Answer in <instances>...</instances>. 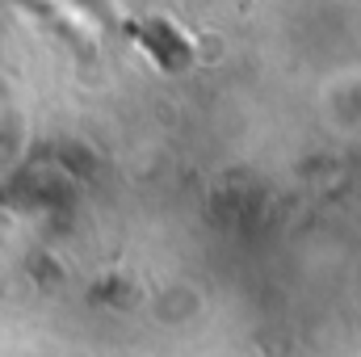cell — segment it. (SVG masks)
Here are the masks:
<instances>
[{"label":"cell","mask_w":361,"mask_h":357,"mask_svg":"<svg viewBox=\"0 0 361 357\" xmlns=\"http://www.w3.org/2000/svg\"><path fill=\"white\" fill-rule=\"evenodd\" d=\"M130 34L156 55V63L160 68H169V72H177V68H185L189 63V47L180 42L177 34L164 25V21H147V25H130Z\"/></svg>","instance_id":"obj_1"}]
</instances>
